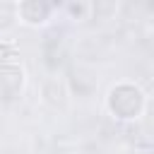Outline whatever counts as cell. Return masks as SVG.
<instances>
[{"label": "cell", "instance_id": "obj_1", "mask_svg": "<svg viewBox=\"0 0 154 154\" xmlns=\"http://www.w3.org/2000/svg\"><path fill=\"white\" fill-rule=\"evenodd\" d=\"M147 108V96L135 82H118L106 94V111L116 120H137Z\"/></svg>", "mask_w": 154, "mask_h": 154}, {"label": "cell", "instance_id": "obj_2", "mask_svg": "<svg viewBox=\"0 0 154 154\" xmlns=\"http://www.w3.org/2000/svg\"><path fill=\"white\" fill-rule=\"evenodd\" d=\"M55 5L53 2H43V0H24L17 5V17L22 24L26 26H46L53 14H55Z\"/></svg>", "mask_w": 154, "mask_h": 154}, {"label": "cell", "instance_id": "obj_3", "mask_svg": "<svg viewBox=\"0 0 154 154\" xmlns=\"http://www.w3.org/2000/svg\"><path fill=\"white\" fill-rule=\"evenodd\" d=\"M26 82V72L17 63H2L0 65V96H19Z\"/></svg>", "mask_w": 154, "mask_h": 154}]
</instances>
